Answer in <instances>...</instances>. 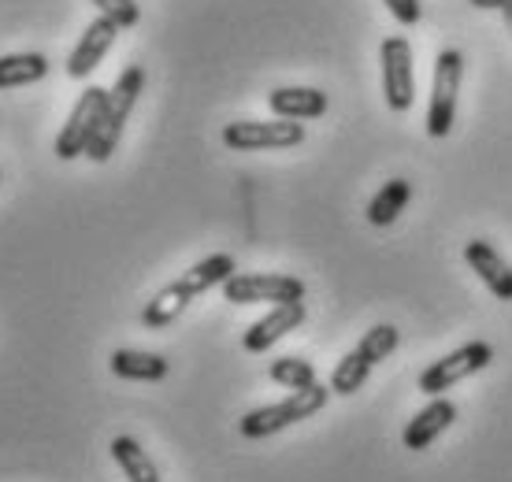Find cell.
<instances>
[{
	"label": "cell",
	"instance_id": "cell-5",
	"mask_svg": "<svg viewBox=\"0 0 512 482\" xmlns=\"http://www.w3.org/2000/svg\"><path fill=\"white\" fill-rule=\"evenodd\" d=\"M464 78V56L457 49H442L435 60V82H431V104H427V134L449 138L457 123V93Z\"/></svg>",
	"mask_w": 512,
	"mask_h": 482
},
{
	"label": "cell",
	"instance_id": "cell-12",
	"mask_svg": "<svg viewBox=\"0 0 512 482\" xmlns=\"http://www.w3.org/2000/svg\"><path fill=\"white\" fill-rule=\"evenodd\" d=\"M305 323V301H286V305H275L264 319H256L253 327L245 330V353H268L271 345L286 338L290 330H297Z\"/></svg>",
	"mask_w": 512,
	"mask_h": 482
},
{
	"label": "cell",
	"instance_id": "cell-19",
	"mask_svg": "<svg viewBox=\"0 0 512 482\" xmlns=\"http://www.w3.org/2000/svg\"><path fill=\"white\" fill-rule=\"evenodd\" d=\"M375 368V360L360 345H353L342 360H338V368L331 371V394L338 397H349V394H357L360 386L368 382V375H372Z\"/></svg>",
	"mask_w": 512,
	"mask_h": 482
},
{
	"label": "cell",
	"instance_id": "cell-21",
	"mask_svg": "<svg viewBox=\"0 0 512 482\" xmlns=\"http://www.w3.org/2000/svg\"><path fill=\"white\" fill-rule=\"evenodd\" d=\"M90 4H97V12L108 15V19H116L123 30L141 23V8L134 4V0H90Z\"/></svg>",
	"mask_w": 512,
	"mask_h": 482
},
{
	"label": "cell",
	"instance_id": "cell-14",
	"mask_svg": "<svg viewBox=\"0 0 512 482\" xmlns=\"http://www.w3.org/2000/svg\"><path fill=\"white\" fill-rule=\"evenodd\" d=\"M327 93L312 86H282L268 93V108L279 119H320L327 112Z\"/></svg>",
	"mask_w": 512,
	"mask_h": 482
},
{
	"label": "cell",
	"instance_id": "cell-22",
	"mask_svg": "<svg viewBox=\"0 0 512 482\" xmlns=\"http://www.w3.org/2000/svg\"><path fill=\"white\" fill-rule=\"evenodd\" d=\"M386 8H390V15H394L401 26H416L423 15V4L420 0H383Z\"/></svg>",
	"mask_w": 512,
	"mask_h": 482
},
{
	"label": "cell",
	"instance_id": "cell-1",
	"mask_svg": "<svg viewBox=\"0 0 512 482\" xmlns=\"http://www.w3.org/2000/svg\"><path fill=\"white\" fill-rule=\"evenodd\" d=\"M234 271H238V264H234L231 253H212V256H205V260H197L190 271H182V279L167 282L164 290L156 293L153 301L145 305V312H141V323H145L149 330L171 327V323L186 312V305H190L197 293L212 290V286H223Z\"/></svg>",
	"mask_w": 512,
	"mask_h": 482
},
{
	"label": "cell",
	"instance_id": "cell-15",
	"mask_svg": "<svg viewBox=\"0 0 512 482\" xmlns=\"http://www.w3.org/2000/svg\"><path fill=\"white\" fill-rule=\"evenodd\" d=\"M108 368H112V375H119V379H130V382H160V379H167L171 364H167L160 353L116 349V353H112V360H108Z\"/></svg>",
	"mask_w": 512,
	"mask_h": 482
},
{
	"label": "cell",
	"instance_id": "cell-13",
	"mask_svg": "<svg viewBox=\"0 0 512 482\" xmlns=\"http://www.w3.org/2000/svg\"><path fill=\"white\" fill-rule=\"evenodd\" d=\"M464 260H468V267L483 279V286H487L498 301H512V267L490 241H483V238L468 241V245H464Z\"/></svg>",
	"mask_w": 512,
	"mask_h": 482
},
{
	"label": "cell",
	"instance_id": "cell-11",
	"mask_svg": "<svg viewBox=\"0 0 512 482\" xmlns=\"http://www.w3.org/2000/svg\"><path fill=\"white\" fill-rule=\"evenodd\" d=\"M453 419H457V405L449 401V397H431V405L420 408L416 416L405 423V431H401V442L405 449L412 453H420L427 445H435L442 434L453 427Z\"/></svg>",
	"mask_w": 512,
	"mask_h": 482
},
{
	"label": "cell",
	"instance_id": "cell-17",
	"mask_svg": "<svg viewBox=\"0 0 512 482\" xmlns=\"http://www.w3.org/2000/svg\"><path fill=\"white\" fill-rule=\"evenodd\" d=\"M49 75V60L41 52H8L0 56V89L34 86Z\"/></svg>",
	"mask_w": 512,
	"mask_h": 482
},
{
	"label": "cell",
	"instance_id": "cell-6",
	"mask_svg": "<svg viewBox=\"0 0 512 482\" xmlns=\"http://www.w3.org/2000/svg\"><path fill=\"white\" fill-rule=\"evenodd\" d=\"M305 141V127L297 119H271V123H256V119H238L223 127V145L234 153H264V149H294Z\"/></svg>",
	"mask_w": 512,
	"mask_h": 482
},
{
	"label": "cell",
	"instance_id": "cell-8",
	"mask_svg": "<svg viewBox=\"0 0 512 482\" xmlns=\"http://www.w3.org/2000/svg\"><path fill=\"white\" fill-rule=\"evenodd\" d=\"M379 64H383V97L390 112H409L416 101V75H412V45L409 38H386L379 45Z\"/></svg>",
	"mask_w": 512,
	"mask_h": 482
},
{
	"label": "cell",
	"instance_id": "cell-3",
	"mask_svg": "<svg viewBox=\"0 0 512 482\" xmlns=\"http://www.w3.org/2000/svg\"><path fill=\"white\" fill-rule=\"evenodd\" d=\"M327 401H331V386L312 382L305 390H290V397H282L275 405L245 412L242 423H238V431H242V438H268V434H279V431H286V427L301 423V419L323 412Z\"/></svg>",
	"mask_w": 512,
	"mask_h": 482
},
{
	"label": "cell",
	"instance_id": "cell-20",
	"mask_svg": "<svg viewBox=\"0 0 512 482\" xmlns=\"http://www.w3.org/2000/svg\"><path fill=\"white\" fill-rule=\"evenodd\" d=\"M268 375L271 382H279L286 390H305V386L316 382V368L308 360H301V356H279V360H271Z\"/></svg>",
	"mask_w": 512,
	"mask_h": 482
},
{
	"label": "cell",
	"instance_id": "cell-16",
	"mask_svg": "<svg viewBox=\"0 0 512 482\" xmlns=\"http://www.w3.org/2000/svg\"><path fill=\"white\" fill-rule=\"evenodd\" d=\"M112 457H116V464L123 468V479L130 482H164L160 479V471H156L153 457L141 449L138 438H130V434H119V438H112Z\"/></svg>",
	"mask_w": 512,
	"mask_h": 482
},
{
	"label": "cell",
	"instance_id": "cell-2",
	"mask_svg": "<svg viewBox=\"0 0 512 482\" xmlns=\"http://www.w3.org/2000/svg\"><path fill=\"white\" fill-rule=\"evenodd\" d=\"M141 93H145V67L134 64L116 78V86L108 89V104H104L101 112L97 134H93L90 149H86V156H90L93 164H108L112 160V153L119 149V138H123V127H127V119Z\"/></svg>",
	"mask_w": 512,
	"mask_h": 482
},
{
	"label": "cell",
	"instance_id": "cell-9",
	"mask_svg": "<svg viewBox=\"0 0 512 482\" xmlns=\"http://www.w3.org/2000/svg\"><path fill=\"white\" fill-rule=\"evenodd\" d=\"M108 104V89L101 86H86V93L78 97V104L67 115L64 130L56 138V156L60 160H75V156H86L93 134H97V123H101V112Z\"/></svg>",
	"mask_w": 512,
	"mask_h": 482
},
{
	"label": "cell",
	"instance_id": "cell-7",
	"mask_svg": "<svg viewBox=\"0 0 512 482\" xmlns=\"http://www.w3.org/2000/svg\"><path fill=\"white\" fill-rule=\"evenodd\" d=\"M490 360H494V345L490 342H468L461 349H453L449 356L435 360L431 368L420 375V390L427 397H446L457 382L472 379L475 371L490 368Z\"/></svg>",
	"mask_w": 512,
	"mask_h": 482
},
{
	"label": "cell",
	"instance_id": "cell-18",
	"mask_svg": "<svg viewBox=\"0 0 512 482\" xmlns=\"http://www.w3.org/2000/svg\"><path fill=\"white\" fill-rule=\"evenodd\" d=\"M409 201H412L409 178H390V182L379 186V193H375L372 201H368V223H372V227H390V223L405 212Z\"/></svg>",
	"mask_w": 512,
	"mask_h": 482
},
{
	"label": "cell",
	"instance_id": "cell-23",
	"mask_svg": "<svg viewBox=\"0 0 512 482\" xmlns=\"http://www.w3.org/2000/svg\"><path fill=\"white\" fill-rule=\"evenodd\" d=\"M468 4H475V8H483V12H512V0H468Z\"/></svg>",
	"mask_w": 512,
	"mask_h": 482
},
{
	"label": "cell",
	"instance_id": "cell-4",
	"mask_svg": "<svg viewBox=\"0 0 512 482\" xmlns=\"http://www.w3.org/2000/svg\"><path fill=\"white\" fill-rule=\"evenodd\" d=\"M223 297L231 305H286L305 301V282L297 275H271V271H234L223 282Z\"/></svg>",
	"mask_w": 512,
	"mask_h": 482
},
{
	"label": "cell",
	"instance_id": "cell-24",
	"mask_svg": "<svg viewBox=\"0 0 512 482\" xmlns=\"http://www.w3.org/2000/svg\"><path fill=\"white\" fill-rule=\"evenodd\" d=\"M505 26H509V34H512V12H505Z\"/></svg>",
	"mask_w": 512,
	"mask_h": 482
},
{
	"label": "cell",
	"instance_id": "cell-10",
	"mask_svg": "<svg viewBox=\"0 0 512 482\" xmlns=\"http://www.w3.org/2000/svg\"><path fill=\"white\" fill-rule=\"evenodd\" d=\"M119 30L123 26L116 23V19H108V15H97L86 30H82V38H78L75 52H71V60H67V75L71 78H86L93 75L97 67H101V60L108 56V49L116 45Z\"/></svg>",
	"mask_w": 512,
	"mask_h": 482
}]
</instances>
